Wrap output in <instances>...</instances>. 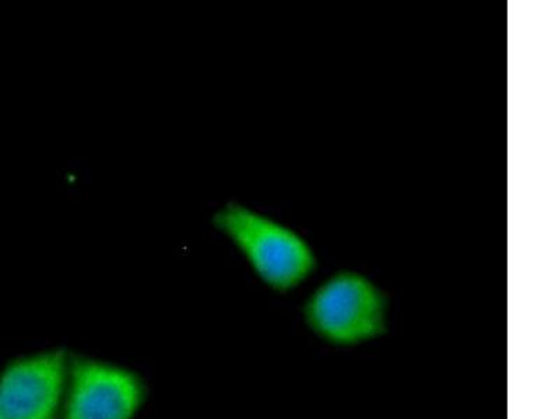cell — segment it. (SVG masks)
Here are the masks:
<instances>
[{"label":"cell","instance_id":"cell-1","mask_svg":"<svg viewBox=\"0 0 559 419\" xmlns=\"http://www.w3.org/2000/svg\"><path fill=\"white\" fill-rule=\"evenodd\" d=\"M213 224L273 291H294L317 272V254L307 239L257 210L229 202L214 214Z\"/></svg>","mask_w":559,"mask_h":419},{"label":"cell","instance_id":"cell-3","mask_svg":"<svg viewBox=\"0 0 559 419\" xmlns=\"http://www.w3.org/2000/svg\"><path fill=\"white\" fill-rule=\"evenodd\" d=\"M147 393L132 369L70 354L59 419H136Z\"/></svg>","mask_w":559,"mask_h":419},{"label":"cell","instance_id":"cell-2","mask_svg":"<svg viewBox=\"0 0 559 419\" xmlns=\"http://www.w3.org/2000/svg\"><path fill=\"white\" fill-rule=\"evenodd\" d=\"M389 306L388 294L366 274L341 271L309 294L302 318L319 340L352 348L386 336Z\"/></svg>","mask_w":559,"mask_h":419},{"label":"cell","instance_id":"cell-4","mask_svg":"<svg viewBox=\"0 0 559 419\" xmlns=\"http://www.w3.org/2000/svg\"><path fill=\"white\" fill-rule=\"evenodd\" d=\"M69 358L53 348L9 361L0 371V419H59Z\"/></svg>","mask_w":559,"mask_h":419}]
</instances>
